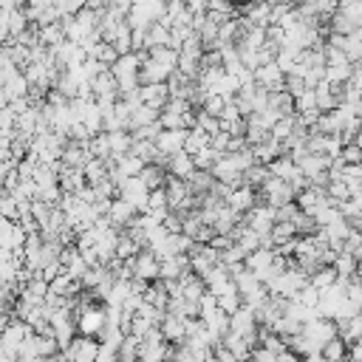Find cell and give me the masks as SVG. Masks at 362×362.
Listing matches in <instances>:
<instances>
[{
  "mask_svg": "<svg viewBox=\"0 0 362 362\" xmlns=\"http://www.w3.org/2000/svg\"><path fill=\"white\" fill-rule=\"evenodd\" d=\"M212 144V136L206 133V130H201V127H192L189 133H187V144H184V150L189 153V156H195V153H201L204 147H209Z\"/></svg>",
  "mask_w": 362,
  "mask_h": 362,
  "instance_id": "4fadbf2b",
  "label": "cell"
},
{
  "mask_svg": "<svg viewBox=\"0 0 362 362\" xmlns=\"http://www.w3.org/2000/svg\"><path fill=\"white\" fill-rule=\"evenodd\" d=\"M334 269H337V274L339 277H356V269H359V260L348 252V249H342L339 255H337V260H334Z\"/></svg>",
  "mask_w": 362,
  "mask_h": 362,
  "instance_id": "5bb4252c",
  "label": "cell"
},
{
  "mask_svg": "<svg viewBox=\"0 0 362 362\" xmlns=\"http://www.w3.org/2000/svg\"><path fill=\"white\" fill-rule=\"evenodd\" d=\"M187 127H164L161 133H158V139H156V144H158V153H164V156H175V153H181L184 150V144H187Z\"/></svg>",
  "mask_w": 362,
  "mask_h": 362,
  "instance_id": "8992f818",
  "label": "cell"
},
{
  "mask_svg": "<svg viewBox=\"0 0 362 362\" xmlns=\"http://www.w3.org/2000/svg\"><path fill=\"white\" fill-rule=\"evenodd\" d=\"M187 320H189V317H178V314H173V311L164 314V320H161V334H164V339H167L170 345H184V339H187Z\"/></svg>",
  "mask_w": 362,
  "mask_h": 362,
  "instance_id": "52a82bcc",
  "label": "cell"
},
{
  "mask_svg": "<svg viewBox=\"0 0 362 362\" xmlns=\"http://www.w3.org/2000/svg\"><path fill=\"white\" fill-rule=\"evenodd\" d=\"M136 206L133 204H127L124 198H113L110 201V209H107V221L113 223V226H127L133 218H136Z\"/></svg>",
  "mask_w": 362,
  "mask_h": 362,
  "instance_id": "30bf717a",
  "label": "cell"
},
{
  "mask_svg": "<svg viewBox=\"0 0 362 362\" xmlns=\"http://www.w3.org/2000/svg\"><path fill=\"white\" fill-rule=\"evenodd\" d=\"M356 280L362 283V260H359V269H356Z\"/></svg>",
  "mask_w": 362,
  "mask_h": 362,
  "instance_id": "ffe728a7",
  "label": "cell"
},
{
  "mask_svg": "<svg viewBox=\"0 0 362 362\" xmlns=\"http://www.w3.org/2000/svg\"><path fill=\"white\" fill-rule=\"evenodd\" d=\"M339 280V274H337V269L334 266H320L314 274H311V286H317L320 291L322 288H328V286H334Z\"/></svg>",
  "mask_w": 362,
  "mask_h": 362,
  "instance_id": "9a60e30c",
  "label": "cell"
},
{
  "mask_svg": "<svg viewBox=\"0 0 362 362\" xmlns=\"http://www.w3.org/2000/svg\"><path fill=\"white\" fill-rule=\"evenodd\" d=\"M300 362H325V359H322V354H308V356H303Z\"/></svg>",
  "mask_w": 362,
  "mask_h": 362,
  "instance_id": "d6986e66",
  "label": "cell"
},
{
  "mask_svg": "<svg viewBox=\"0 0 362 362\" xmlns=\"http://www.w3.org/2000/svg\"><path fill=\"white\" fill-rule=\"evenodd\" d=\"M351 356V345L337 334L334 339H328V345L322 348V359L325 362H342V359H348Z\"/></svg>",
  "mask_w": 362,
  "mask_h": 362,
  "instance_id": "7c38bea8",
  "label": "cell"
},
{
  "mask_svg": "<svg viewBox=\"0 0 362 362\" xmlns=\"http://www.w3.org/2000/svg\"><path fill=\"white\" fill-rule=\"evenodd\" d=\"M226 204L232 206V209H238L240 215H246L255 204H257V195H255V187H235L232 192H229V198H226Z\"/></svg>",
  "mask_w": 362,
  "mask_h": 362,
  "instance_id": "9c48e42d",
  "label": "cell"
},
{
  "mask_svg": "<svg viewBox=\"0 0 362 362\" xmlns=\"http://www.w3.org/2000/svg\"><path fill=\"white\" fill-rule=\"evenodd\" d=\"M339 158H342L345 164H362V147H359L356 141H351V144H345V147H342Z\"/></svg>",
  "mask_w": 362,
  "mask_h": 362,
  "instance_id": "2e32d148",
  "label": "cell"
},
{
  "mask_svg": "<svg viewBox=\"0 0 362 362\" xmlns=\"http://www.w3.org/2000/svg\"><path fill=\"white\" fill-rule=\"evenodd\" d=\"M215 362H243V359H240L235 351H229V348L221 342V345H215Z\"/></svg>",
  "mask_w": 362,
  "mask_h": 362,
  "instance_id": "e0dca14e",
  "label": "cell"
},
{
  "mask_svg": "<svg viewBox=\"0 0 362 362\" xmlns=\"http://www.w3.org/2000/svg\"><path fill=\"white\" fill-rule=\"evenodd\" d=\"M119 198H124L127 204H133L139 212H147V206H150V187L141 181V175H130V178H124L122 184H119Z\"/></svg>",
  "mask_w": 362,
  "mask_h": 362,
  "instance_id": "277c9868",
  "label": "cell"
},
{
  "mask_svg": "<svg viewBox=\"0 0 362 362\" xmlns=\"http://www.w3.org/2000/svg\"><path fill=\"white\" fill-rule=\"evenodd\" d=\"M71 362H96L99 359V354H102V342L99 339H93V337H76L65 351H62Z\"/></svg>",
  "mask_w": 362,
  "mask_h": 362,
  "instance_id": "5b68a950",
  "label": "cell"
},
{
  "mask_svg": "<svg viewBox=\"0 0 362 362\" xmlns=\"http://www.w3.org/2000/svg\"><path fill=\"white\" fill-rule=\"evenodd\" d=\"M184 6H187L189 11H195V14H201V11L209 8V0H184Z\"/></svg>",
  "mask_w": 362,
  "mask_h": 362,
  "instance_id": "ac0fdd59",
  "label": "cell"
},
{
  "mask_svg": "<svg viewBox=\"0 0 362 362\" xmlns=\"http://www.w3.org/2000/svg\"><path fill=\"white\" fill-rule=\"evenodd\" d=\"M130 269H133V280H141V283H156L161 277V257L153 252V249H141L136 257L127 260Z\"/></svg>",
  "mask_w": 362,
  "mask_h": 362,
  "instance_id": "3957f363",
  "label": "cell"
},
{
  "mask_svg": "<svg viewBox=\"0 0 362 362\" xmlns=\"http://www.w3.org/2000/svg\"><path fill=\"white\" fill-rule=\"evenodd\" d=\"M195 170H198V167H195V158H192L187 150H181V153L170 156V161H167V173H170V175H175V178H184V181H187Z\"/></svg>",
  "mask_w": 362,
  "mask_h": 362,
  "instance_id": "ba28073f",
  "label": "cell"
},
{
  "mask_svg": "<svg viewBox=\"0 0 362 362\" xmlns=\"http://www.w3.org/2000/svg\"><path fill=\"white\" fill-rule=\"evenodd\" d=\"M139 175H141V181H144L150 189H161V187L167 184V178H170L167 167H161V164H144V170H141Z\"/></svg>",
  "mask_w": 362,
  "mask_h": 362,
  "instance_id": "8fae6325",
  "label": "cell"
},
{
  "mask_svg": "<svg viewBox=\"0 0 362 362\" xmlns=\"http://www.w3.org/2000/svg\"><path fill=\"white\" fill-rule=\"evenodd\" d=\"M337 334H339V325L334 320H328V317H320V320L303 325V337H305L308 354H322V348L328 345V339H334Z\"/></svg>",
  "mask_w": 362,
  "mask_h": 362,
  "instance_id": "6da1fadb",
  "label": "cell"
},
{
  "mask_svg": "<svg viewBox=\"0 0 362 362\" xmlns=\"http://www.w3.org/2000/svg\"><path fill=\"white\" fill-rule=\"evenodd\" d=\"M76 328L85 337H102V331L107 328V305H79L76 308Z\"/></svg>",
  "mask_w": 362,
  "mask_h": 362,
  "instance_id": "7a4b0ae2",
  "label": "cell"
}]
</instances>
